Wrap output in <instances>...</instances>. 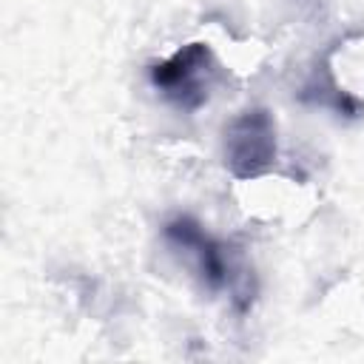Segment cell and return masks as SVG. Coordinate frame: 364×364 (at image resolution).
I'll list each match as a JSON object with an SVG mask.
<instances>
[{"mask_svg": "<svg viewBox=\"0 0 364 364\" xmlns=\"http://www.w3.org/2000/svg\"><path fill=\"white\" fill-rule=\"evenodd\" d=\"M165 239L176 247L185 250L193 264L199 279L205 282V287L210 290H228L236 301L239 310H245L253 301V284H250V270L236 273V264L230 259V250L225 242L213 239L210 233L202 230V225L193 216H173L171 222H165Z\"/></svg>", "mask_w": 364, "mask_h": 364, "instance_id": "6da1fadb", "label": "cell"}, {"mask_svg": "<svg viewBox=\"0 0 364 364\" xmlns=\"http://www.w3.org/2000/svg\"><path fill=\"white\" fill-rule=\"evenodd\" d=\"M213 54L208 43H188L176 54L151 65L154 88L182 111H196L208 100Z\"/></svg>", "mask_w": 364, "mask_h": 364, "instance_id": "7a4b0ae2", "label": "cell"}, {"mask_svg": "<svg viewBox=\"0 0 364 364\" xmlns=\"http://www.w3.org/2000/svg\"><path fill=\"white\" fill-rule=\"evenodd\" d=\"M276 159V125L264 108L242 111L225 128V165L236 179L262 176Z\"/></svg>", "mask_w": 364, "mask_h": 364, "instance_id": "3957f363", "label": "cell"}]
</instances>
